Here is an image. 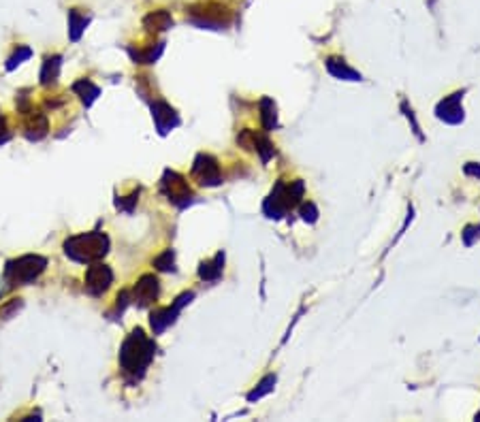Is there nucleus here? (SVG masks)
Returning <instances> with one entry per match:
<instances>
[{"mask_svg": "<svg viewBox=\"0 0 480 422\" xmlns=\"http://www.w3.org/2000/svg\"><path fill=\"white\" fill-rule=\"evenodd\" d=\"M88 15L82 13L80 9H70L68 11V28H70V38L73 41H77V38L82 36V32L86 30V24H88Z\"/></svg>", "mask_w": 480, "mask_h": 422, "instance_id": "14", "label": "nucleus"}, {"mask_svg": "<svg viewBox=\"0 0 480 422\" xmlns=\"http://www.w3.org/2000/svg\"><path fill=\"white\" fill-rule=\"evenodd\" d=\"M114 282V273L112 269L107 264L94 262L92 266H88V273H86V288L92 294H103L109 286Z\"/></svg>", "mask_w": 480, "mask_h": 422, "instance_id": "6", "label": "nucleus"}, {"mask_svg": "<svg viewBox=\"0 0 480 422\" xmlns=\"http://www.w3.org/2000/svg\"><path fill=\"white\" fill-rule=\"evenodd\" d=\"M28 56H30V50H28V47H22V50H20V52H17V54L9 60V68H13L15 64H20V62H22L24 58H28Z\"/></svg>", "mask_w": 480, "mask_h": 422, "instance_id": "22", "label": "nucleus"}, {"mask_svg": "<svg viewBox=\"0 0 480 422\" xmlns=\"http://www.w3.org/2000/svg\"><path fill=\"white\" fill-rule=\"evenodd\" d=\"M190 299H193V294H181L173 307H165V310H156V312L152 314V329H154V333L165 331V329H167V326L175 320V316H177V312H179V307H181L183 303H186V301H190Z\"/></svg>", "mask_w": 480, "mask_h": 422, "instance_id": "9", "label": "nucleus"}, {"mask_svg": "<svg viewBox=\"0 0 480 422\" xmlns=\"http://www.w3.org/2000/svg\"><path fill=\"white\" fill-rule=\"evenodd\" d=\"M190 15L195 22L205 24V26H220V24L231 22V11L220 3H207L201 7H193Z\"/></svg>", "mask_w": 480, "mask_h": 422, "instance_id": "4", "label": "nucleus"}, {"mask_svg": "<svg viewBox=\"0 0 480 422\" xmlns=\"http://www.w3.org/2000/svg\"><path fill=\"white\" fill-rule=\"evenodd\" d=\"M163 190L167 192L169 201L177 203V205H186L193 197V190L188 186V181L183 179L181 175L173 173V171H167L165 173V179H163Z\"/></svg>", "mask_w": 480, "mask_h": 422, "instance_id": "5", "label": "nucleus"}, {"mask_svg": "<svg viewBox=\"0 0 480 422\" xmlns=\"http://www.w3.org/2000/svg\"><path fill=\"white\" fill-rule=\"evenodd\" d=\"M314 213H316L314 205H312V203H308V205L303 207V218H306V220H308V218H310V220H316V216H314Z\"/></svg>", "mask_w": 480, "mask_h": 422, "instance_id": "24", "label": "nucleus"}, {"mask_svg": "<svg viewBox=\"0 0 480 422\" xmlns=\"http://www.w3.org/2000/svg\"><path fill=\"white\" fill-rule=\"evenodd\" d=\"M154 264L160 269V271H169V269H173V252L167 250L165 254H160V256L154 260Z\"/></svg>", "mask_w": 480, "mask_h": 422, "instance_id": "20", "label": "nucleus"}, {"mask_svg": "<svg viewBox=\"0 0 480 422\" xmlns=\"http://www.w3.org/2000/svg\"><path fill=\"white\" fill-rule=\"evenodd\" d=\"M158 292H160L158 280H156L154 276H143V278L137 282L133 296H135V301H137L141 307H145V305H150V303H154V301L158 299Z\"/></svg>", "mask_w": 480, "mask_h": 422, "instance_id": "8", "label": "nucleus"}, {"mask_svg": "<svg viewBox=\"0 0 480 422\" xmlns=\"http://www.w3.org/2000/svg\"><path fill=\"white\" fill-rule=\"evenodd\" d=\"M459 98H461V94H453L451 98H447L444 103L437 107V115H440L442 120H447L451 124H457V122L463 120V109L457 105Z\"/></svg>", "mask_w": 480, "mask_h": 422, "instance_id": "11", "label": "nucleus"}, {"mask_svg": "<svg viewBox=\"0 0 480 422\" xmlns=\"http://www.w3.org/2000/svg\"><path fill=\"white\" fill-rule=\"evenodd\" d=\"M47 266V260L43 256H34V254H28V256H22L17 260H11L7 264V271H5V278L7 282H11L13 286H22V284H30L32 280L39 278Z\"/></svg>", "mask_w": 480, "mask_h": 422, "instance_id": "3", "label": "nucleus"}, {"mask_svg": "<svg viewBox=\"0 0 480 422\" xmlns=\"http://www.w3.org/2000/svg\"><path fill=\"white\" fill-rule=\"evenodd\" d=\"M58 73H60V58L54 56V58H50V60L45 62V66H43V70H41V82H43V86L54 84L56 77H58Z\"/></svg>", "mask_w": 480, "mask_h": 422, "instance_id": "17", "label": "nucleus"}, {"mask_svg": "<svg viewBox=\"0 0 480 422\" xmlns=\"http://www.w3.org/2000/svg\"><path fill=\"white\" fill-rule=\"evenodd\" d=\"M107 250H109V239L105 233H98V230L75 235L64 243V252L77 262H94L103 258Z\"/></svg>", "mask_w": 480, "mask_h": 422, "instance_id": "2", "label": "nucleus"}, {"mask_svg": "<svg viewBox=\"0 0 480 422\" xmlns=\"http://www.w3.org/2000/svg\"><path fill=\"white\" fill-rule=\"evenodd\" d=\"M193 175L203 186H216V183H220V167H218L216 158L207 156V153H201V156L195 160Z\"/></svg>", "mask_w": 480, "mask_h": 422, "instance_id": "7", "label": "nucleus"}, {"mask_svg": "<svg viewBox=\"0 0 480 422\" xmlns=\"http://www.w3.org/2000/svg\"><path fill=\"white\" fill-rule=\"evenodd\" d=\"M73 90H75L80 96H82V100L86 103V105H90L96 96H98V88L92 84V82H88V80H82V82H77L75 86H73Z\"/></svg>", "mask_w": 480, "mask_h": 422, "instance_id": "18", "label": "nucleus"}, {"mask_svg": "<svg viewBox=\"0 0 480 422\" xmlns=\"http://www.w3.org/2000/svg\"><path fill=\"white\" fill-rule=\"evenodd\" d=\"M271 384H276V377H271V375H269V377H265L261 384H258V386H261V389L254 391V393H250V401H252V399H258V397H263L265 393H269V391H271Z\"/></svg>", "mask_w": 480, "mask_h": 422, "instance_id": "21", "label": "nucleus"}, {"mask_svg": "<svg viewBox=\"0 0 480 422\" xmlns=\"http://www.w3.org/2000/svg\"><path fill=\"white\" fill-rule=\"evenodd\" d=\"M47 118L41 113V111H28L26 120H24V130H26V137L28 139H43L47 135Z\"/></svg>", "mask_w": 480, "mask_h": 422, "instance_id": "10", "label": "nucleus"}, {"mask_svg": "<svg viewBox=\"0 0 480 422\" xmlns=\"http://www.w3.org/2000/svg\"><path fill=\"white\" fill-rule=\"evenodd\" d=\"M327 66H329V70L333 73L336 77H342V80H361V77H359L352 68H348V66L344 64V60L331 58V60L327 62Z\"/></svg>", "mask_w": 480, "mask_h": 422, "instance_id": "16", "label": "nucleus"}, {"mask_svg": "<svg viewBox=\"0 0 480 422\" xmlns=\"http://www.w3.org/2000/svg\"><path fill=\"white\" fill-rule=\"evenodd\" d=\"M156 343L141 329H135L120 350V365L128 373H143V369L154 359Z\"/></svg>", "mask_w": 480, "mask_h": 422, "instance_id": "1", "label": "nucleus"}, {"mask_svg": "<svg viewBox=\"0 0 480 422\" xmlns=\"http://www.w3.org/2000/svg\"><path fill=\"white\" fill-rule=\"evenodd\" d=\"M9 137H11V133H9V128H7V124H5V118L0 115V143L9 141Z\"/></svg>", "mask_w": 480, "mask_h": 422, "instance_id": "23", "label": "nucleus"}, {"mask_svg": "<svg viewBox=\"0 0 480 422\" xmlns=\"http://www.w3.org/2000/svg\"><path fill=\"white\" fill-rule=\"evenodd\" d=\"M223 262H225V254H218L211 262H203L201 264V278L203 280H218L220 273H223Z\"/></svg>", "mask_w": 480, "mask_h": 422, "instance_id": "15", "label": "nucleus"}, {"mask_svg": "<svg viewBox=\"0 0 480 422\" xmlns=\"http://www.w3.org/2000/svg\"><path fill=\"white\" fill-rule=\"evenodd\" d=\"M152 111H154V120H156V124H158L160 133H167L171 126H175V124H177L175 111H173L169 105H165V103H156Z\"/></svg>", "mask_w": 480, "mask_h": 422, "instance_id": "12", "label": "nucleus"}, {"mask_svg": "<svg viewBox=\"0 0 480 422\" xmlns=\"http://www.w3.org/2000/svg\"><path fill=\"white\" fill-rule=\"evenodd\" d=\"M263 126L267 130L276 126V107H273V103L269 98L263 100Z\"/></svg>", "mask_w": 480, "mask_h": 422, "instance_id": "19", "label": "nucleus"}, {"mask_svg": "<svg viewBox=\"0 0 480 422\" xmlns=\"http://www.w3.org/2000/svg\"><path fill=\"white\" fill-rule=\"evenodd\" d=\"M143 26L152 32H163L173 26V17L167 11H154L143 20Z\"/></svg>", "mask_w": 480, "mask_h": 422, "instance_id": "13", "label": "nucleus"}]
</instances>
